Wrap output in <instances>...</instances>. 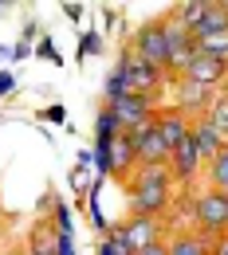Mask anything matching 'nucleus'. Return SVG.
<instances>
[{
  "instance_id": "nucleus-1",
  "label": "nucleus",
  "mask_w": 228,
  "mask_h": 255,
  "mask_svg": "<svg viewBox=\"0 0 228 255\" xmlns=\"http://www.w3.org/2000/svg\"><path fill=\"white\" fill-rule=\"evenodd\" d=\"M177 200V181L169 165H138L130 177V216H169Z\"/></svg>"
},
{
  "instance_id": "nucleus-2",
  "label": "nucleus",
  "mask_w": 228,
  "mask_h": 255,
  "mask_svg": "<svg viewBox=\"0 0 228 255\" xmlns=\"http://www.w3.org/2000/svg\"><path fill=\"white\" fill-rule=\"evenodd\" d=\"M134 55H142L146 63L154 67H169V55H173V35H169V28H165V20H150V24H142L138 32H134Z\"/></svg>"
},
{
  "instance_id": "nucleus-3",
  "label": "nucleus",
  "mask_w": 228,
  "mask_h": 255,
  "mask_svg": "<svg viewBox=\"0 0 228 255\" xmlns=\"http://www.w3.org/2000/svg\"><path fill=\"white\" fill-rule=\"evenodd\" d=\"M118 67H122V75H126V87H130V95H142V98H158V91H162V83L169 79L162 67L146 63L142 55H134L130 47L122 51V59H118Z\"/></svg>"
},
{
  "instance_id": "nucleus-4",
  "label": "nucleus",
  "mask_w": 228,
  "mask_h": 255,
  "mask_svg": "<svg viewBox=\"0 0 228 255\" xmlns=\"http://www.w3.org/2000/svg\"><path fill=\"white\" fill-rule=\"evenodd\" d=\"M162 232H165V224L158 220V216H130V220L110 228V236H114L122 248H130L134 255L154 248V244H162Z\"/></svg>"
},
{
  "instance_id": "nucleus-5",
  "label": "nucleus",
  "mask_w": 228,
  "mask_h": 255,
  "mask_svg": "<svg viewBox=\"0 0 228 255\" xmlns=\"http://www.w3.org/2000/svg\"><path fill=\"white\" fill-rule=\"evenodd\" d=\"M130 141L138 149V165H169V145H165L162 129H158V114L150 122H142L138 129H130Z\"/></svg>"
},
{
  "instance_id": "nucleus-6",
  "label": "nucleus",
  "mask_w": 228,
  "mask_h": 255,
  "mask_svg": "<svg viewBox=\"0 0 228 255\" xmlns=\"http://www.w3.org/2000/svg\"><path fill=\"white\" fill-rule=\"evenodd\" d=\"M193 204H197L201 232H205V236H225V228H228V192L209 189V192H201Z\"/></svg>"
},
{
  "instance_id": "nucleus-7",
  "label": "nucleus",
  "mask_w": 228,
  "mask_h": 255,
  "mask_svg": "<svg viewBox=\"0 0 228 255\" xmlns=\"http://www.w3.org/2000/svg\"><path fill=\"white\" fill-rule=\"evenodd\" d=\"M173 102H177V110L189 118V114H209V106L217 102V91H209V87H201L193 79H177L173 83Z\"/></svg>"
},
{
  "instance_id": "nucleus-8",
  "label": "nucleus",
  "mask_w": 228,
  "mask_h": 255,
  "mask_svg": "<svg viewBox=\"0 0 228 255\" xmlns=\"http://www.w3.org/2000/svg\"><path fill=\"white\" fill-rule=\"evenodd\" d=\"M110 110H114V118H118V126H122V133H130V129H138L142 122H150L158 110H154V102L142 95H122L118 102H110Z\"/></svg>"
},
{
  "instance_id": "nucleus-9",
  "label": "nucleus",
  "mask_w": 228,
  "mask_h": 255,
  "mask_svg": "<svg viewBox=\"0 0 228 255\" xmlns=\"http://www.w3.org/2000/svg\"><path fill=\"white\" fill-rule=\"evenodd\" d=\"M205 165V157H201V149H197L193 137H185L177 149H173V157H169V169H173V181L181 185V192H189V185H193L197 169Z\"/></svg>"
},
{
  "instance_id": "nucleus-10",
  "label": "nucleus",
  "mask_w": 228,
  "mask_h": 255,
  "mask_svg": "<svg viewBox=\"0 0 228 255\" xmlns=\"http://www.w3.org/2000/svg\"><path fill=\"white\" fill-rule=\"evenodd\" d=\"M181 79H193V83H201V87H209V91H221L228 79V63H221V59H205V55H197L193 67L181 75Z\"/></svg>"
},
{
  "instance_id": "nucleus-11",
  "label": "nucleus",
  "mask_w": 228,
  "mask_h": 255,
  "mask_svg": "<svg viewBox=\"0 0 228 255\" xmlns=\"http://www.w3.org/2000/svg\"><path fill=\"white\" fill-rule=\"evenodd\" d=\"M158 129H162V137H165V145H169V153L189 137V129H193V118H185L177 106L173 110H158Z\"/></svg>"
},
{
  "instance_id": "nucleus-12",
  "label": "nucleus",
  "mask_w": 228,
  "mask_h": 255,
  "mask_svg": "<svg viewBox=\"0 0 228 255\" xmlns=\"http://www.w3.org/2000/svg\"><path fill=\"white\" fill-rule=\"evenodd\" d=\"M189 137L197 141V149H201L205 165H209V161H213L217 153H221V149H225V133L213 126L209 118H197V122H193V129H189Z\"/></svg>"
},
{
  "instance_id": "nucleus-13",
  "label": "nucleus",
  "mask_w": 228,
  "mask_h": 255,
  "mask_svg": "<svg viewBox=\"0 0 228 255\" xmlns=\"http://www.w3.org/2000/svg\"><path fill=\"white\" fill-rule=\"evenodd\" d=\"M217 240L221 236H205V232H181L169 240V255H213L217 252Z\"/></svg>"
},
{
  "instance_id": "nucleus-14",
  "label": "nucleus",
  "mask_w": 228,
  "mask_h": 255,
  "mask_svg": "<svg viewBox=\"0 0 228 255\" xmlns=\"http://www.w3.org/2000/svg\"><path fill=\"white\" fill-rule=\"evenodd\" d=\"M134 165H138V149H134L130 133H118L110 141V177H130Z\"/></svg>"
},
{
  "instance_id": "nucleus-15",
  "label": "nucleus",
  "mask_w": 228,
  "mask_h": 255,
  "mask_svg": "<svg viewBox=\"0 0 228 255\" xmlns=\"http://www.w3.org/2000/svg\"><path fill=\"white\" fill-rule=\"evenodd\" d=\"M225 32H228L225 0H209V12H205V20L193 28V39H209V35H225Z\"/></svg>"
},
{
  "instance_id": "nucleus-16",
  "label": "nucleus",
  "mask_w": 228,
  "mask_h": 255,
  "mask_svg": "<svg viewBox=\"0 0 228 255\" xmlns=\"http://www.w3.org/2000/svg\"><path fill=\"white\" fill-rule=\"evenodd\" d=\"M205 177H209V189L228 192V149H221L217 157L205 165Z\"/></svg>"
},
{
  "instance_id": "nucleus-17",
  "label": "nucleus",
  "mask_w": 228,
  "mask_h": 255,
  "mask_svg": "<svg viewBox=\"0 0 228 255\" xmlns=\"http://www.w3.org/2000/svg\"><path fill=\"white\" fill-rule=\"evenodd\" d=\"M28 255H59L55 252V228L51 224H39L28 240Z\"/></svg>"
},
{
  "instance_id": "nucleus-18",
  "label": "nucleus",
  "mask_w": 228,
  "mask_h": 255,
  "mask_svg": "<svg viewBox=\"0 0 228 255\" xmlns=\"http://www.w3.org/2000/svg\"><path fill=\"white\" fill-rule=\"evenodd\" d=\"M122 133V126H118V118H114V110L110 106H102L95 118V141H114Z\"/></svg>"
},
{
  "instance_id": "nucleus-19",
  "label": "nucleus",
  "mask_w": 228,
  "mask_h": 255,
  "mask_svg": "<svg viewBox=\"0 0 228 255\" xmlns=\"http://www.w3.org/2000/svg\"><path fill=\"white\" fill-rule=\"evenodd\" d=\"M102 95H106V106H110V102H118L122 95H130V87H126V75H122V67H114V71H110V79H106Z\"/></svg>"
},
{
  "instance_id": "nucleus-20",
  "label": "nucleus",
  "mask_w": 228,
  "mask_h": 255,
  "mask_svg": "<svg viewBox=\"0 0 228 255\" xmlns=\"http://www.w3.org/2000/svg\"><path fill=\"white\" fill-rule=\"evenodd\" d=\"M205 118H209V122H213V126H217V129L228 137V95H225V98H217V102L209 106V114H205Z\"/></svg>"
},
{
  "instance_id": "nucleus-21",
  "label": "nucleus",
  "mask_w": 228,
  "mask_h": 255,
  "mask_svg": "<svg viewBox=\"0 0 228 255\" xmlns=\"http://www.w3.org/2000/svg\"><path fill=\"white\" fill-rule=\"evenodd\" d=\"M51 228H55V236H71L75 228H71V208H67V200L55 204V212H51Z\"/></svg>"
},
{
  "instance_id": "nucleus-22",
  "label": "nucleus",
  "mask_w": 228,
  "mask_h": 255,
  "mask_svg": "<svg viewBox=\"0 0 228 255\" xmlns=\"http://www.w3.org/2000/svg\"><path fill=\"white\" fill-rule=\"evenodd\" d=\"M95 255H134V252H130V248H122L114 236H102V240L95 244Z\"/></svg>"
},
{
  "instance_id": "nucleus-23",
  "label": "nucleus",
  "mask_w": 228,
  "mask_h": 255,
  "mask_svg": "<svg viewBox=\"0 0 228 255\" xmlns=\"http://www.w3.org/2000/svg\"><path fill=\"white\" fill-rule=\"evenodd\" d=\"M95 169L110 177V141H95Z\"/></svg>"
},
{
  "instance_id": "nucleus-24",
  "label": "nucleus",
  "mask_w": 228,
  "mask_h": 255,
  "mask_svg": "<svg viewBox=\"0 0 228 255\" xmlns=\"http://www.w3.org/2000/svg\"><path fill=\"white\" fill-rule=\"evenodd\" d=\"M98 51H102V35H98V32H83L79 55H98Z\"/></svg>"
},
{
  "instance_id": "nucleus-25",
  "label": "nucleus",
  "mask_w": 228,
  "mask_h": 255,
  "mask_svg": "<svg viewBox=\"0 0 228 255\" xmlns=\"http://www.w3.org/2000/svg\"><path fill=\"white\" fill-rule=\"evenodd\" d=\"M39 55H43V59H51V63H63V59H59V51L51 47V39H47V35L39 39Z\"/></svg>"
},
{
  "instance_id": "nucleus-26",
  "label": "nucleus",
  "mask_w": 228,
  "mask_h": 255,
  "mask_svg": "<svg viewBox=\"0 0 228 255\" xmlns=\"http://www.w3.org/2000/svg\"><path fill=\"white\" fill-rule=\"evenodd\" d=\"M16 91V75L12 71H0V95H12Z\"/></svg>"
},
{
  "instance_id": "nucleus-27",
  "label": "nucleus",
  "mask_w": 228,
  "mask_h": 255,
  "mask_svg": "<svg viewBox=\"0 0 228 255\" xmlns=\"http://www.w3.org/2000/svg\"><path fill=\"white\" fill-rule=\"evenodd\" d=\"M43 118H47V122H63L67 110H63V106H47V110H43Z\"/></svg>"
},
{
  "instance_id": "nucleus-28",
  "label": "nucleus",
  "mask_w": 228,
  "mask_h": 255,
  "mask_svg": "<svg viewBox=\"0 0 228 255\" xmlns=\"http://www.w3.org/2000/svg\"><path fill=\"white\" fill-rule=\"evenodd\" d=\"M138 255H169V244H154V248H146V252H138Z\"/></svg>"
},
{
  "instance_id": "nucleus-29",
  "label": "nucleus",
  "mask_w": 228,
  "mask_h": 255,
  "mask_svg": "<svg viewBox=\"0 0 228 255\" xmlns=\"http://www.w3.org/2000/svg\"><path fill=\"white\" fill-rule=\"evenodd\" d=\"M63 12H67V20H79L83 16V4H63Z\"/></svg>"
},
{
  "instance_id": "nucleus-30",
  "label": "nucleus",
  "mask_w": 228,
  "mask_h": 255,
  "mask_svg": "<svg viewBox=\"0 0 228 255\" xmlns=\"http://www.w3.org/2000/svg\"><path fill=\"white\" fill-rule=\"evenodd\" d=\"M217 255H228V232L221 236V240H217Z\"/></svg>"
},
{
  "instance_id": "nucleus-31",
  "label": "nucleus",
  "mask_w": 228,
  "mask_h": 255,
  "mask_svg": "<svg viewBox=\"0 0 228 255\" xmlns=\"http://www.w3.org/2000/svg\"><path fill=\"white\" fill-rule=\"evenodd\" d=\"M0 59H12V51H8V47H0Z\"/></svg>"
},
{
  "instance_id": "nucleus-32",
  "label": "nucleus",
  "mask_w": 228,
  "mask_h": 255,
  "mask_svg": "<svg viewBox=\"0 0 228 255\" xmlns=\"http://www.w3.org/2000/svg\"><path fill=\"white\" fill-rule=\"evenodd\" d=\"M225 149H228V137H225Z\"/></svg>"
},
{
  "instance_id": "nucleus-33",
  "label": "nucleus",
  "mask_w": 228,
  "mask_h": 255,
  "mask_svg": "<svg viewBox=\"0 0 228 255\" xmlns=\"http://www.w3.org/2000/svg\"><path fill=\"white\" fill-rule=\"evenodd\" d=\"M213 255H217V252H213Z\"/></svg>"
}]
</instances>
